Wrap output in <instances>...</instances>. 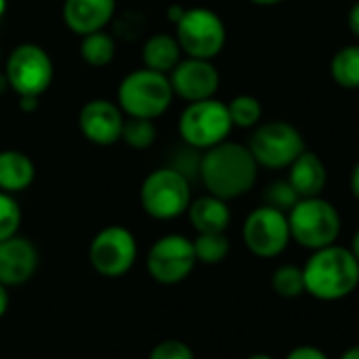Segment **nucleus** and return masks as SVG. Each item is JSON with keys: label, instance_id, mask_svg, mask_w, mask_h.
<instances>
[{"label": "nucleus", "instance_id": "obj_1", "mask_svg": "<svg viewBox=\"0 0 359 359\" xmlns=\"http://www.w3.org/2000/svg\"><path fill=\"white\" fill-rule=\"evenodd\" d=\"M199 175L210 195L231 201L254 189L258 163L248 146L224 140L205 150L199 161Z\"/></svg>", "mask_w": 359, "mask_h": 359}, {"label": "nucleus", "instance_id": "obj_2", "mask_svg": "<svg viewBox=\"0 0 359 359\" xmlns=\"http://www.w3.org/2000/svg\"><path fill=\"white\" fill-rule=\"evenodd\" d=\"M304 292L319 300H340L359 283V262L351 250L325 245L315 250L302 269Z\"/></svg>", "mask_w": 359, "mask_h": 359}, {"label": "nucleus", "instance_id": "obj_3", "mask_svg": "<svg viewBox=\"0 0 359 359\" xmlns=\"http://www.w3.org/2000/svg\"><path fill=\"white\" fill-rule=\"evenodd\" d=\"M173 100V89L169 83V74L142 68L129 72L116 91V104L127 116L150 118L161 116Z\"/></svg>", "mask_w": 359, "mask_h": 359}, {"label": "nucleus", "instance_id": "obj_4", "mask_svg": "<svg viewBox=\"0 0 359 359\" xmlns=\"http://www.w3.org/2000/svg\"><path fill=\"white\" fill-rule=\"evenodd\" d=\"M144 212L156 220H173L191 205L189 177L175 167H161L146 175L140 189Z\"/></svg>", "mask_w": 359, "mask_h": 359}, {"label": "nucleus", "instance_id": "obj_5", "mask_svg": "<svg viewBox=\"0 0 359 359\" xmlns=\"http://www.w3.org/2000/svg\"><path fill=\"white\" fill-rule=\"evenodd\" d=\"M287 224L290 237L313 252L332 245L340 233V216L336 208L319 197L298 199L287 212Z\"/></svg>", "mask_w": 359, "mask_h": 359}, {"label": "nucleus", "instance_id": "obj_6", "mask_svg": "<svg viewBox=\"0 0 359 359\" xmlns=\"http://www.w3.org/2000/svg\"><path fill=\"white\" fill-rule=\"evenodd\" d=\"M177 129L191 148L208 150L224 142L233 129L229 106L214 97L189 102V106L180 114Z\"/></svg>", "mask_w": 359, "mask_h": 359}, {"label": "nucleus", "instance_id": "obj_7", "mask_svg": "<svg viewBox=\"0 0 359 359\" xmlns=\"http://www.w3.org/2000/svg\"><path fill=\"white\" fill-rule=\"evenodd\" d=\"M175 39L182 53L189 57L214 60L224 49L226 28L220 15L212 9H184L182 18L175 22Z\"/></svg>", "mask_w": 359, "mask_h": 359}, {"label": "nucleus", "instance_id": "obj_8", "mask_svg": "<svg viewBox=\"0 0 359 359\" xmlns=\"http://www.w3.org/2000/svg\"><path fill=\"white\" fill-rule=\"evenodd\" d=\"M53 74L55 68L49 53L34 43H24L15 47L7 57L5 81L20 97L22 95L41 97L51 87Z\"/></svg>", "mask_w": 359, "mask_h": 359}, {"label": "nucleus", "instance_id": "obj_9", "mask_svg": "<svg viewBox=\"0 0 359 359\" xmlns=\"http://www.w3.org/2000/svg\"><path fill=\"white\" fill-rule=\"evenodd\" d=\"M248 148L258 165L281 169L290 167V163L304 150V140L294 125L285 121H271L256 127Z\"/></svg>", "mask_w": 359, "mask_h": 359}, {"label": "nucleus", "instance_id": "obj_10", "mask_svg": "<svg viewBox=\"0 0 359 359\" xmlns=\"http://www.w3.org/2000/svg\"><path fill=\"white\" fill-rule=\"evenodd\" d=\"M197 264L193 241L184 235H165L152 243L146 256L150 277L163 285L184 281Z\"/></svg>", "mask_w": 359, "mask_h": 359}, {"label": "nucleus", "instance_id": "obj_11", "mask_svg": "<svg viewBox=\"0 0 359 359\" xmlns=\"http://www.w3.org/2000/svg\"><path fill=\"white\" fill-rule=\"evenodd\" d=\"M135 256H137L135 237L125 226L102 229L89 245V260L93 269L104 277L125 275L133 266Z\"/></svg>", "mask_w": 359, "mask_h": 359}, {"label": "nucleus", "instance_id": "obj_12", "mask_svg": "<svg viewBox=\"0 0 359 359\" xmlns=\"http://www.w3.org/2000/svg\"><path fill=\"white\" fill-rule=\"evenodd\" d=\"M287 216L271 205L254 210L243 224V241L248 250L260 258L279 256L290 243Z\"/></svg>", "mask_w": 359, "mask_h": 359}, {"label": "nucleus", "instance_id": "obj_13", "mask_svg": "<svg viewBox=\"0 0 359 359\" xmlns=\"http://www.w3.org/2000/svg\"><path fill=\"white\" fill-rule=\"evenodd\" d=\"M169 74H171L169 83L173 95H180L187 102L214 97L220 85V74L212 64V60H201V57L180 60Z\"/></svg>", "mask_w": 359, "mask_h": 359}, {"label": "nucleus", "instance_id": "obj_14", "mask_svg": "<svg viewBox=\"0 0 359 359\" xmlns=\"http://www.w3.org/2000/svg\"><path fill=\"white\" fill-rule=\"evenodd\" d=\"M123 123V110L110 100H91L79 112L81 133L97 146H110L118 142Z\"/></svg>", "mask_w": 359, "mask_h": 359}, {"label": "nucleus", "instance_id": "obj_15", "mask_svg": "<svg viewBox=\"0 0 359 359\" xmlns=\"http://www.w3.org/2000/svg\"><path fill=\"white\" fill-rule=\"evenodd\" d=\"M39 266V252L26 237H9L0 241V283L11 287L26 283Z\"/></svg>", "mask_w": 359, "mask_h": 359}, {"label": "nucleus", "instance_id": "obj_16", "mask_svg": "<svg viewBox=\"0 0 359 359\" xmlns=\"http://www.w3.org/2000/svg\"><path fill=\"white\" fill-rule=\"evenodd\" d=\"M116 11V0H64L62 18L74 34H91L104 30Z\"/></svg>", "mask_w": 359, "mask_h": 359}, {"label": "nucleus", "instance_id": "obj_17", "mask_svg": "<svg viewBox=\"0 0 359 359\" xmlns=\"http://www.w3.org/2000/svg\"><path fill=\"white\" fill-rule=\"evenodd\" d=\"M325 165L323 161L309 150H302L292 163H290V177L287 182L292 184V189L296 191V195L300 199L306 197H319L323 187H325Z\"/></svg>", "mask_w": 359, "mask_h": 359}, {"label": "nucleus", "instance_id": "obj_18", "mask_svg": "<svg viewBox=\"0 0 359 359\" xmlns=\"http://www.w3.org/2000/svg\"><path fill=\"white\" fill-rule=\"evenodd\" d=\"M36 175L32 158L22 150H0V191L15 195L26 191Z\"/></svg>", "mask_w": 359, "mask_h": 359}, {"label": "nucleus", "instance_id": "obj_19", "mask_svg": "<svg viewBox=\"0 0 359 359\" xmlns=\"http://www.w3.org/2000/svg\"><path fill=\"white\" fill-rule=\"evenodd\" d=\"M187 212L197 233H224L231 224V210L226 201L216 195L191 201Z\"/></svg>", "mask_w": 359, "mask_h": 359}, {"label": "nucleus", "instance_id": "obj_20", "mask_svg": "<svg viewBox=\"0 0 359 359\" xmlns=\"http://www.w3.org/2000/svg\"><path fill=\"white\" fill-rule=\"evenodd\" d=\"M180 55H182V49L177 45V39L165 32L150 36L142 49L144 68H150L163 74H169L173 70V66L180 62Z\"/></svg>", "mask_w": 359, "mask_h": 359}, {"label": "nucleus", "instance_id": "obj_21", "mask_svg": "<svg viewBox=\"0 0 359 359\" xmlns=\"http://www.w3.org/2000/svg\"><path fill=\"white\" fill-rule=\"evenodd\" d=\"M114 53H116V43L114 39L104 32V30H97V32H91V34H85L83 41H81V57L93 66V68H104L108 66L112 60H114Z\"/></svg>", "mask_w": 359, "mask_h": 359}, {"label": "nucleus", "instance_id": "obj_22", "mask_svg": "<svg viewBox=\"0 0 359 359\" xmlns=\"http://www.w3.org/2000/svg\"><path fill=\"white\" fill-rule=\"evenodd\" d=\"M332 79L344 89H359V45L342 47L330 66Z\"/></svg>", "mask_w": 359, "mask_h": 359}, {"label": "nucleus", "instance_id": "obj_23", "mask_svg": "<svg viewBox=\"0 0 359 359\" xmlns=\"http://www.w3.org/2000/svg\"><path fill=\"white\" fill-rule=\"evenodd\" d=\"M197 262L205 264H218L229 256L231 243L224 233H199V237L193 241Z\"/></svg>", "mask_w": 359, "mask_h": 359}, {"label": "nucleus", "instance_id": "obj_24", "mask_svg": "<svg viewBox=\"0 0 359 359\" xmlns=\"http://www.w3.org/2000/svg\"><path fill=\"white\" fill-rule=\"evenodd\" d=\"M156 137V127L150 118H137V116H127L123 123V131H121V140L137 150H144L148 146H152Z\"/></svg>", "mask_w": 359, "mask_h": 359}, {"label": "nucleus", "instance_id": "obj_25", "mask_svg": "<svg viewBox=\"0 0 359 359\" xmlns=\"http://www.w3.org/2000/svg\"><path fill=\"white\" fill-rule=\"evenodd\" d=\"M229 106V114L233 121V127H256L262 116V106L254 95H237L233 97Z\"/></svg>", "mask_w": 359, "mask_h": 359}, {"label": "nucleus", "instance_id": "obj_26", "mask_svg": "<svg viewBox=\"0 0 359 359\" xmlns=\"http://www.w3.org/2000/svg\"><path fill=\"white\" fill-rule=\"evenodd\" d=\"M271 283H273V290H275L277 296H281V298H298V296L304 292L302 269L292 266V264L279 266V269L273 273Z\"/></svg>", "mask_w": 359, "mask_h": 359}, {"label": "nucleus", "instance_id": "obj_27", "mask_svg": "<svg viewBox=\"0 0 359 359\" xmlns=\"http://www.w3.org/2000/svg\"><path fill=\"white\" fill-rule=\"evenodd\" d=\"M22 224V208L13 195L0 191V241L18 235Z\"/></svg>", "mask_w": 359, "mask_h": 359}, {"label": "nucleus", "instance_id": "obj_28", "mask_svg": "<svg viewBox=\"0 0 359 359\" xmlns=\"http://www.w3.org/2000/svg\"><path fill=\"white\" fill-rule=\"evenodd\" d=\"M298 199L300 197L296 195V191L292 189V184L287 182V180H279V182H273L266 189V193H264L266 205H271V208H275V210H279L283 214H287L296 205Z\"/></svg>", "mask_w": 359, "mask_h": 359}, {"label": "nucleus", "instance_id": "obj_29", "mask_svg": "<svg viewBox=\"0 0 359 359\" xmlns=\"http://www.w3.org/2000/svg\"><path fill=\"white\" fill-rule=\"evenodd\" d=\"M148 359H195V353L182 340H163L150 351Z\"/></svg>", "mask_w": 359, "mask_h": 359}, {"label": "nucleus", "instance_id": "obj_30", "mask_svg": "<svg viewBox=\"0 0 359 359\" xmlns=\"http://www.w3.org/2000/svg\"><path fill=\"white\" fill-rule=\"evenodd\" d=\"M285 359H327V357L321 348L304 344V346H296Z\"/></svg>", "mask_w": 359, "mask_h": 359}, {"label": "nucleus", "instance_id": "obj_31", "mask_svg": "<svg viewBox=\"0 0 359 359\" xmlns=\"http://www.w3.org/2000/svg\"><path fill=\"white\" fill-rule=\"evenodd\" d=\"M348 28L359 39V3H355L348 11Z\"/></svg>", "mask_w": 359, "mask_h": 359}, {"label": "nucleus", "instance_id": "obj_32", "mask_svg": "<svg viewBox=\"0 0 359 359\" xmlns=\"http://www.w3.org/2000/svg\"><path fill=\"white\" fill-rule=\"evenodd\" d=\"M20 108L24 110V112H34L36 108H39V97H34V95H22L20 97Z\"/></svg>", "mask_w": 359, "mask_h": 359}, {"label": "nucleus", "instance_id": "obj_33", "mask_svg": "<svg viewBox=\"0 0 359 359\" xmlns=\"http://www.w3.org/2000/svg\"><path fill=\"white\" fill-rule=\"evenodd\" d=\"M351 191H353L355 199L359 201V161H357V165L353 167V173H351Z\"/></svg>", "mask_w": 359, "mask_h": 359}, {"label": "nucleus", "instance_id": "obj_34", "mask_svg": "<svg viewBox=\"0 0 359 359\" xmlns=\"http://www.w3.org/2000/svg\"><path fill=\"white\" fill-rule=\"evenodd\" d=\"M9 309V292H7V285L0 283V317H3Z\"/></svg>", "mask_w": 359, "mask_h": 359}, {"label": "nucleus", "instance_id": "obj_35", "mask_svg": "<svg viewBox=\"0 0 359 359\" xmlns=\"http://www.w3.org/2000/svg\"><path fill=\"white\" fill-rule=\"evenodd\" d=\"M340 359H359V344H355V346L346 348V351L340 355Z\"/></svg>", "mask_w": 359, "mask_h": 359}, {"label": "nucleus", "instance_id": "obj_36", "mask_svg": "<svg viewBox=\"0 0 359 359\" xmlns=\"http://www.w3.org/2000/svg\"><path fill=\"white\" fill-rule=\"evenodd\" d=\"M182 13H184V9H182V7H171V9L167 11L169 20H171L173 24H175V22H177L180 18H182Z\"/></svg>", "mask_w": 359, "mask_h": 359}, {"label": "nucleus", "instance_id": "obj_37", "mask_svg": "<svg viewBox=\"0 0 359 359\" xmlns=\"http://www.w3.org/2000/svg\"><path fill=\"white\" fill-rule=\"evenodd\" d=\"M351 252H353L355 260L359 262V231H357V233H355V237H353V248H351Z\"/></svg>", "mask_w": 359, "mask_h": 359}, {"label": "nucleus", "instance_id": "obj_38", "mask_svg": "<svg viewBox=\"0 0 359 359\" xmlns=\"http://www.w3.org/2000/svg\"><path fill=\"white\" fill-rule=\"evenodd\" d=\"M254 5H260V7H273V5H279L283 0H252Z\"/></svg>", "mask_w": 359, "mask_h": 359}, {"label": "nucleus", "instance_id": "obj_39", "mask_svg": "<svg viewBox=\"0 0 359 359\" xmlns=\"http://www.w3.org/2000/svg\"><path fill=\"white\" fill-rule=\"evenodd\" d=\"M7 13V0H0V18Z\"/></svg>", "mask_w": 359, "mask_h": 359}, {"label": "nucleus", "instance_id": "obj_40", "mask_svg": "<svg viewBox=\"0 0 359 359\" xmlns=\"http://www.w3.org/2000/svg\"><path fill=\"white\" fill-rule=\"evenodd\" d=\"M248 359H273L271 355H252V357H248Z\"/></svg>", "mask_w": 359, "mask_h": 359}, {"label": "nucleus", "instance_id": "obj_41", "mask_svg": "<svg viewBox=\"0 0 359 359\" xmlns=\"http://www.w3.org/2000/svg\"><path fill=\"white\" fill-rule=\"evenodd\" d=\"M0 57H3V53H0Z\"/></svg>", "mask_w": 359, "mask_h": 359}]
</instances>
